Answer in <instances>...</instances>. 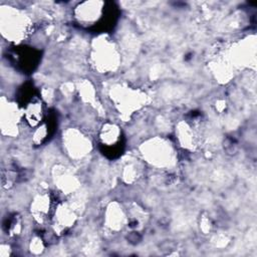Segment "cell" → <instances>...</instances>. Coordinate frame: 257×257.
<instances>
[{"mask_svg":"<svg viewBox=\"0 0 257 257\" xmlns=\"http://www.w3.org/2000/svg\"><path fill=\"white\" fill-rule=\"evenodd\" d=\"M140 152L145 162L154 168L170 170L176 165V150L165 138L155 137L145 141L140 146Z\"/></svg>","mask_w":257,"mask_h":257,"instance_id":"cell-1","label":"cell"},{"mask_svg":"<svg viewBox=\"0 0 257 257\" xmlns=\"http://www.w3.org/2000/svg\"><path fill=\"white\" fill-rule=\"evenodd\" d=\"M89 62L98 73L109 74L118 68L120 54L110 39L100 36L92 42L89 52Z\"/></svg>","mask_w":257,"mask_h":257,"instance_id":"cell-2","label":"cell"},{"mask_svg":"<svg viewBox=\"0 0 257 257\" xmlns=\"http://www.w3.org/2000/svg\"><path fill=\"white\" fill-rule=\"evenodd\" d=\"M1 32L2 35L12 42H20L29 33L31 26L29 18L21 10L7 7L1 8Z\"/></svg>","mask_w":257,"mask_h":257,"instance_id":"cell-3","label":"cell"},{"mask_svg":"<svg viewBox=\"0 0 257 257\" xmlns=\"http://www.w3.org/2000/svg\"><path fill=\"white\" fill-rule=\"evenodd\" d=\"M109 95L113 105L122 116H131L146 103V94L132 87L116 85L111 87Z\"/></svg>","mask_w":257,"mask_h":257,"instance_id":"cell-4","label":"cell"},{"mask_svg":"<svg viewBox=\"0 0 257 257\" xmlns=\"http://www.w3.org/2000/svg\"><path fill=\"white\" fill-rule=\"evenodd\" d=\"M62 144L66 155L74 162L82 161L90 154L92 149L90 140L74 127L67 128L63 132Z\"/></svg>","mask_w":257,"mask_h":257,"instance_id":"cell-5","label":"cell"},{"mask_svg":"<svg viewBox=\"0 0 257 257\" xmlns=\"http://www.w3.org/2000/svg\"><path fill=\"white\" fill-rule=\"evenodd\" d=\"M22 111L13 101L2 98L1 102V130L2 134L7 137H15L19 131Z\"/></svg>","mask_w":257,"mask_h":257,"instance_id":"cell-6","label":"cell"},{"mask_svg":"<svg viewBox=\"0 0 257 257\" xmlns=\"http://www.w3.org/2000/svg\"><path fill=\"white\" fill-rule=\"evenodd\" d=\"M103 14V3L99 1H87L80 3L74 9V17L79 23L89 27L98 22Z\"/></svg>","mask_w":257,"mask_h":257,"instance_id":"cell-7","label":"cell"},{"mask_svg":"<svg viewBox=\"0 0 257 257\" xmlns=\"http://www.w3.org/2000/svg\"><path fill=\"white\" fill-rule=\"evenodd\" d=\"M104 225L111 233H117L127 225V212L117 202H112L106 207Z\"/></svg>","mask_w":257,"mask_h":257,"instance_id":"cell-8","label":"cell"},{"mask_svg":"<svg viewBox=\"0 0 257 257\" xmlns=\"http://www.w3.org/2000/svg\"><path fill=\"white\" fill-rule=\"evenodd\" d=\"M76 218V212L71 206L66 203L59 204L55 208L52 216L54 232L56 233L57 231L58 233H60L63 230H66L69 227L73 226Z\"/></svg>","mask_w":257,"mask_h":257,"instance_id":"cell-9","label":"cell"},{"mask_svg":"<svg viewBox=\"0 0 257 257\" xmlns=\"http://www.w3.org/2000/svg\"><path fill=\"white\" fill-rule=\"evenodd\" d=\"M51 199L46 193H39L31 201V215L37 223H43L47 220L51 210Z\"/></svg>","mask_w":257,"mask_h":257,"instance_id":"cell-10","label":"cell"},{"mask_svg":"<svg viewBox=\"0 0 257 257\" xmlns=\"http://www.w3.org/2000/svg\"><path fill=\"white\" fill-rule=\"evenodd\" d=\"M22 116L30 127L36 128L39 126L43 119V104L41 100L38 98L30 99L23 108Z\"/></svg>","mask_w":257,"mask_h":257,"instance_id":"cell-11","label":"cell"},{"mask_svg":"<svg viewBox=\"0 0 257 257\" xmlns=\"http://www.w3.org/2000/svg\"><path fill=\"white\" fill-rule=\"evenodd\" d=\"M176 136L179 144L187 149H194L197 142V135L194 127L187 121H180L176 126Z\"/></svg>","mask_w":257,"mask_h":257,"instance_id":"cell-12","label":"cell"},{"mask_svg":"<svg viewBox=\"0 0 257 257\" xmlns=\"http://www.w3.org/2000/svg\"><path fill=\"white\" fill-rule=\"evenodd\" d=\"M65 168H61L60 172L56 173L54 179H55V186L58 188L59 191H61L63 194H72L79 185V182L77 178L67 170H64Z\"/></svg>","mask_w":257,"mask_h":257,"instance_id":"cell-13","label":"cell"},{"mask_svg":"<svg viewBox=\"0 0 257 257\" xmlns=\"http://www.w3.org/2000/svg\"><path fill=\"white\" fill-rule=\"evenodd\" d=\"M120 128L113 122H105L99 132V139L103 146L107 148L115 147L120 142Z\"/></svg>","mask_w":257,"mask_h":257,"instance_id":"cell-14","label":"cell"},{"mask_svg":"<svg viewBox=\"0 0 257 257\" xmlns=\"http://www.w3.org/2000/svg\"><path fill=\"white\" fill-rule=\"evenodd\" d=\"M138 174H139V170L138 167L135 164H127L123 167L122 170V179L124 182L126 183H133L137 180L138 178Z\"/></svg>","mask_w":257,"mask_h":257,"instance_id":"cell-15","label":"cell"},{"mask_svg":"<svg viewBox=\"0 0 257 257\" xmlns=\"http://www.w3.org/2000/svg\"><path fill=\"white\" fill-rule=\"evenodd\" d=\"M29 250L33 254H40L44 250V240L40 236H34L29 242Z\"/></svg>","mask_w":257,"mask_h":257,"instance_id":"cell-16","label":"cell"}]
</instances>
